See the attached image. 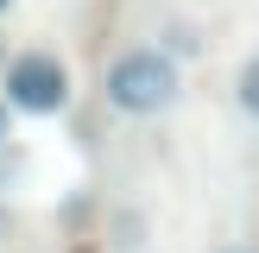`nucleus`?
<instances>
[{
    "mask_svg": "<svg viewBox=\"0 0 259 253\" xmlns=\"http://www.w3.org/2000/svg\"><path fill=\"white\" fill-rule=\"evenodd\" d=\"M108 108L114 114H133V120H152V114L177 108V95H184V70H177L171 51L158 45H133L120 51V57L108 63Z\"/></svg>",
    "mask_w": 259,
    "mask_h": 253,
    "instance_id": "1",
    "label": "nucleus"
},
{
    "mask_svg": "<svg viewBox=\"0 0 259 253\" xmlns=\"http://www.w3.org/2000/svg\"><path fill=\"white\" fill-rule=\"evenodd\" d=\"M158 51H171V57H177V51H184V57H196V51H202V38H196V25H164V45Z\"/></svg>",
    "mask_w": 259,
    "mask_h": 253,
    "instance_id": "4",
    "label": "nucleus"
},
{
    "mask_svg": "<svg viewBox=\"0 0 259 253\" xmlns=\"http://www.w3.org/2000/svg\"><path fill=\"white\" fill-rule=\"evenodd\" d=\"M7 133H13V108H7V95H0V146H7Z\"/></svg>",
    "mask_w": 259,
    "mask_h": 253,
    "instance_id": "5",
    "label": "nucleus"
},
{
    "mask_svg": "<svg viewBox=\"0 0 259 253\" xmlns=\"http://www.w3.org/2000/svg\"><path fill=\"white\" fill-rule=\"evenodd\" d=\"M234 101H240V114H253V120H259V57L240 63V76H234Z\"/></svg>",
    "mask_w": 259,
    "mask_h": 253,
    "instance_id": "3",
    "label": "nucleus"
},
{
    "mask_svg": "<svg viewBox=\"0 0 259 253\" xmlns=\"http://www.w3.org/2000/svg\"><path fill=\"white\" fill-rule=\"evenodd\" d=\"M215 253H259V247H247V240H228V247H215Z\"/></svg>",
    "mask_w": 259,
    "mask_h": 253,
    "instance_id": "6",
    "label": "nucleus"
},
{
    "mask_svg": "<svg viewBox=\"0 0 259 253\" xmlns=\"http://www.w3.org/2000/svg\"><path fill=\"white\" fill-rule=\"evenodd\" d=\"M7 63H13V57H7V45H0V76H7Z\"/></svg>",
    "mask_w": 259,
    "mask_h": 253,
    "instance_id": "7",
    "label": "nucleus"
},
{
    "mask_svg": "<svg viewBox=\"0 0 259 253\" xmlns=\"http://www.w3.org/2000/svg\"><path fill=\"white\" fill-rule=\"evenodd\" d=\"M0 89H7V108L13 114L45 120V114H63V101H70V70H63L57 51H13Z\"/></svg>",
    "mask_w": 259,
    "mask_h": 253,
    "instance_id": "2",
    "label": "nucleus"
},
{
    "mask_svg": "<svg viewBox=\"0 0 259 253\" xmlns=\"http://www.w3.org/2000/svg\"><path fill=\"white\" fill-rule=\"evenodd\" d=\"M7 7H13V0H0V13H7Z\"/></svg>",
    "mask_w": 259,
    "mask_h": 253,
    "instance_id": "8",
    "label": "nucleus"
}]
</instances>
